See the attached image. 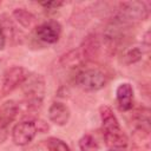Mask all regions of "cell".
Instances as JSON below:
<instances>
[{"label":"cell","mask_w":151,"mask_h":151,"mask_svg":"<svg viewBox=\"0 0 151 151\" xmlns=\"http://www.w3.org/2000/svg\"><path fill=\"white\" fill-rule=\"evenodd\" d=\"M78 144L80 151H99V145L91 134H84Z\"/></svg>","instance_id":"obj_13"},{"label":"cell","mask_w":151,"mask_h":151,"mask_svg":"<svg viewBox=\"0 0 151 151\" xmlns=\"http://www.w3.org/2000/svg\"><path fill=\"white\" fill-rule=\"evenodd\" d=\"M99 114L103 125V134L106 144L113 149H123L127 146V137L120 127V124L113 113L112 109L103 105L99 109Z\"/></svg>","instance_id":"obj_1"},{"label":"cell","mask_w":151,"mask_h":151,"mask_svg":"<svg viewBox=\"0 0 151 151\" xmlns=\"http://www.w3.org/2000/svg\"><path fill=\"white\" fill-rule=\"evenodd\" d=\"M84 58H90V59H94L98 57L99 54V44L98 40L96 39V37H87L86 41L84 42Z\"/></svg>","instance_id":"obj_12"},{"label":"cell","mask_w":151,"mask_h":151,"mask_svg":"<svg viewBox=\"0 0 151 151\" xmlns=\"http://www.w3.org/2000/svg\"><path fill=\"white\" fill-rule=\"evenodd\" d=\"M61 33V26L57 21H46L42 22L37 27V37L46 42V44H54L59 40Z\"/></svg>","instance_id":"obj_7"},{"label":"cell","mask_w":151,"mask_h":151,"mask_svg":"<svg viewBox=\"0 0 151 151\" xmlns=\"http://www.w3.org/2000/svg\"><path fill=\"white\" fill-rule=\"evenodd\" d=\"M149 15L147 7L142 1H126L122 2L119 7V13L116 19L122 22L129 24L138 20H145Z\"/></svg>","instance_id":"obj_4"},{"label":"cell","mask_w":151,"mask_h":151,"mask_svg":"<svg viewBox=\"0 0 151 151\" xmlns=\"http://www.w3.org/2000/svg\"><path fill=\"white\" fill-rule=\"evenodd\" d=\"M106 76L98 68H86L76 76L77 85L85 91H98L106 85Z\"/></svg>","instance_id":"obj_3"},{"label":"cell","mask_w":151,"mask_h":151,"mask_svg":"<svg viewBox=\"0 0 151 151\" xmlns=\"http://www.w3.org/2000/svg\"><path fill=\"white\" fill-rule=\"evenodd\" d=\"M35 123L31 120H25L18 123L12 130V139L17 145H27L29 144L37 133Z\"/></svg>","instance_id":"obj_6"},{"label":"cell","mask_w":151,"mask_h":151,"mask_svg":"<svg viewBox=\"0 0 151 151\" xmlns=\"http://www.w3.org/2000/svg\"><path fill=\"white\" fill-rule=\"evenodd\" d=\"M109 151H122V150H119V149H111V150H109Z\"/></svg>","instance_id":"obj_19"},{"label":"cell","mask_w":151,"mask_h":151,"mask_svg":"<svg viewBox=\"0 0 151 151\" xmlns=\"http://www.w3.org/2000/svg\"><path fill=\"white\" fill-rule=\"evenodd\" d=\"M117 104L122 111H130L133 105V90L129 83H123L116 91Z\"/></svg>","instance_id":"obj_10"},{"label":"cell","mask_w":151,"mask_h":151,"mask_svg":"<svg viewBox=\"0 0 151 151\" xmlns=\"http://www.w3.org/2000/svg\"><path fill=\"white\" fill-rule=\"evenodd\" d=\"M41 6H44L45 8H58L60 6L64 5V2L61 1H47V2H41Z\"/></svg>","instance_id":"obj_17"},{"label":"cell","mask_w":151,"mask_h":151,"mask_svg":"<svg viewBox=\"0 0 151 151\" xmlns=\"http://www.w3.org/2000/svg\"><path fill=\"white\" fill-rule=\"evenodd\" d=\"M70 110L68 107L60 103V101H54L48 109V118L52 123L59 126H64L67 124L70 119Z\"/></svg>","instance_id":"obj_9"},{"label":"cell","mask_w":151,"mask_h":151,"mask_svg":"<svg viewBox=\"0 0 151 151\" xmlns=\"http://www.w3.org/2000/svg\"><path fill=\"white\" fill-rule=\"evenodd\" d=\"M5 45H6V34H5V29L2 25L0 24V51L4 50Z\"/></svg>","instance_id":"obj_18"},{"label":"cell","mask_w":151,"mask_h":151,"mask_svg":"<svg viewBox=\"0 0 151 151\" xmlns=\"http://www.w3.org/2000/svg\"><path fill=\"white\" fill-rule=\"evenodd\" d=\"M21 86L29 105L34 107L40 106L45 93V81L42 77L40 74H28Z\"/></svg>","instance_id":"obj_2"},{"label":"cell","mask_w":151,"mask_h":151,"mask_svg":"<svg viewBox=\"0 0 151 151\" xmlns=\"http://www.w3.org/2000/svg\"><path fill=\"white\" fill-rule=\"evenodd\" d=\"M81 60H83V58H81V55H80V53H79V51H71V52H68L67 54H65V55H63V58H61V64H63V66H78V65H80V63H81Z\"/></svg>","instance_id":"obj_14"},{"label":"cell","mask_w":151,"mask_h":151,"mask_svg":"<svg viewBox=\"0 0 151 151\" xmlns=\"http://www.w3.org/2000/svg\"><path fill=\"white\" fill-rule=\"evenodd\" d=\"M28 71L21 66H13L8 68L4 74L2 80V87L1 91L4 94H8L13 90H15L18 86L22 85L26 78L28 77Z\"/></svg>","instance_id":"obj_5"},{"label":"cell","mask_w":151,"mask_h":151,"mask_svg":"<svg viewBox=\"0 0 151 151\" xmlns=\"http://www.w3.org/2000/svg\"><path fill=\"white\" fill-rule=\"evenodd\" d=\"M13 17L24 28H33L37 24V18L31 12L25 8H15L13 11Z\"/></svg>","instance_id":"obj_11"},{"label":"cell","mask_w":151,"mask_h":151,"mask_svg":"<svg viewBox=\"0 0 151 151\" xmlns=\"http://www.w3.org/2000/svg\"><path fill=\"white\" fill-rule=\"evenodd\" d=\"M46 146L50 151H71V149L64 140L54 137L48 138L46 140Z\"/></svg>","instance_id":"obj_15"},{"label":"cell","mask_w":151,"mask_h":151,"mask_svg":"<svg viewBox=\"0 0 151 151\" xmlns=\"http://www.w3.org/2000/svg\"><path fill=\"white\" fill-rule=\"evenodd\" d=\"M19 107L14 100H7L0 105V133L4 132L7 126L15 119Z\"/></svg>","instance_id":"obj_8"},{"label":"cell","mask_w":151,"mask_h":151,"mask_svg":"<svg viewBox=\"0 0 151 151\" xmlns=\"http://www.w3.org/2000/svg\"><path fill=\"white\" fill-rule=\"evenodd\" d=\"M142 54H143V52H142V50L139 47H132V48H130V50H127L125 52L124 60L129 65L130 64H134V63H137V61H139L142 59Z\"/></svg>","instance_id":"obj_16"}]
</instances>
